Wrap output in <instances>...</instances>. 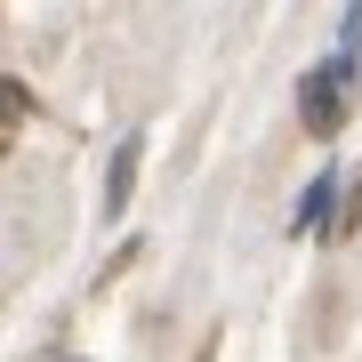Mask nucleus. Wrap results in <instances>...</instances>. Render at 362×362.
Returning a JSON list of instances; mask_svg holds the SVG:
<instances>
[{
    "label": "nucleus",
    "instance_id": "nucleus-4",
    "mask_svg": "<svg viewBox=\"0 0 362 362\" xmlns=\"http://www.w3.org/2000/svg\"><path fill=\"white\" fill-rule=\"evenodd\" d=\"M362 57V0H346V25H338V65Z\"/></svg>",
    "mask_w": 362,
    "mask_h": 362
},
{
    "label": "nucleus",
    "instance_id": "nucleus-1",
    "mask_svg": "<svg viewBox=\"0 0 362 362\" xmlns=\"http://www.w3.org/2000/svg\"><path fill=\"white\" fill-rule=\"evenodd\" d=\"M346 97H354V65H314L298 81V121L314 137H338L346 129Z\"/></svg>",
    "mask_w": 362,
    "mask_h": 362
},
{
    "label": "nucleus",
    "instance_id": "nucleus-3",
    "mask_svg": "<svg viewBox=\"0 0 362 362\" xmlns=\"http://www.w3.org/2000/svg\"><path fill=\"white\" fill-rule=\"evenodd\" d=\"M322 209H330V177H314L306 194H298V218H290V226H298V233H314V226H322Z\"/></svg>",
    "mask_w": 362,
    "mask_h": 362
},
{
    "label": "nucleus",
    "instance_id": "nucleus-2",
    "mask_svg": "<svg viewBox=\"0 0 362 362\" xmlns=\"http://www.w3.org/2000/svg\"><path fill=\"white\" fill-rule=\"evenodd\" d=\"M129 177H137V137H121L113 177H105V218H121V209H129Z\"/></svg>",
    "mask_w": 362,
    "mask_h": 362
}]
</instances>
